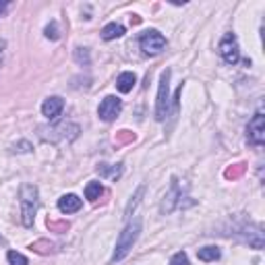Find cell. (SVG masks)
Returning <instances> with one entry per match:
<instances>
[{
    "label": "cell",
    "mask_w": 265,
    "mask_h": 265,
    "mask_svg": "<svg viewBox=\"0 0 265 265\" xmlns=\"http://www.w3.org/2000/svg\"><path fill=\"white\" fill-rule=\"evenodd\" d=\"M135 83H137V77H135V73H129V71L127 73H120L118 79H116V87L123 93H129L135 87Z\"/></svg>",
    "instance_id": "12"
},
{
    "label": "cell",
    "mask_w": 265,
    "mask_h": 265,
    "mask_svg": "<svg viewBox=\"0 0 265 265\" xmlns=\"http://www.w3.org/2000/svg\"><path fill=\"white\" fill-rule=\"evenodd\" d=\"M7 48V42L3 39V37H0V56H3V50Z\"/></svg>",
    "instance_id": "28"
},
{
    "label": "cell",
    "mask_w": 265,
    "mask_h": 265,
    "mask_svg": "<svg viewBox=\"0 0 265 265\" xmlns=\"http://www.w3.org/2000/svg\"><path fill=\"white\" fill-rule=\"evenodd\" d=\"M170 265H189V257L180 251V253H176V255L170 259Z\"/></svg>",
    "instance_id": "25"
},
{
    "label": "cell",
    "mask_w": 265,
    "mask_h": 265,
    "mask_svg": "<svg viewBox=\"0 0 265 265\" xmlns=\"http://www.w3.org/2000/svg\"><path fill=\"white\" fill-rule=\"evenodd\" d=\"M33 147H31V143L29 141H19V143H15L13 147H11V151L13 153H29Z\"/></svg>",
    "instance_id": "24"
},
{
    "label": "cell",
    "mask_w": 265,
    "mask_h": 265,
    "mask_svg": "<svg viewBox=\"0 0 265 265\" xmlns=\"http://www.w3.org/2000/svg\"><path fill=\"white\" fill-rule=\"evenodd\" d=\"M120 35H125V27H123L120 23H108V25L101 29V37H104L106 42L116 39V37H120Z\"/></svg>",
    "instance_id": "13"
},
{
    "label": "cell",
    "mask_w": 265,
    "mask_h": 265,
    "mask_svg": "<svg viewBox=\"0 0 265 265\" xmlns=\"http://www.w3.org/2000/svg\"><path fill=\"white\" fill-rule=\"evenodd\" d=\"M44 33H46V37H48V39H58V37H60V33H58V25H56V21H52V23L44 29Z\"/></svg>",
    "instance_id": "23"
},
{
    "label": "cell",
    "mask_w": 265,
    "mask_h": 265,
    "mask_svg": "<svg viewBox=\"0 0 265 265\" xmlns=\"http://www.w3.org/2000/svg\"><path fill=\"white\" fill-rule=\"evenodd\" d=\"M123 110V101L114 95H108V97H104L101 104H99V108H97V114L104 123H112Z\"/></svg>",
    "instance_id": "7"
},
{
    "label": "cell",
    "mask_w": 265,
    "mask_h": 265,
    "mask_svg": "<svg viewBox=\"0 0 265 265\" xmlns=\"http://www.w3.org/2000/svg\"><path fill=\"white\" fill-rule=\"evenodd\" d=\"M31 251H35V253H39V255H48V253L54 251V242H50V240H37V242L31 244Z\"/></svg>",
    "instance_id": "17"
},
{
    "label": "cell",
    "mask_w": 265,
    "mask_h": 265,
    "mask_svg": "<svg viewBox=\"0 0 265 265\" xmlns=\"http://www.w3.org/2000/svg\"><path fill=\"white\" fill-rule=\"evenodd\" d=\"M143 193H145V187H139V189H137V193H135V197H133V199H131V203L127 205V211H125L127 216H131V211H133V209L139 205V199L143 197Z\"/></svg>",
    "instance_id": "21"
},
{
    "label": "cell",
    "mask_w": 265,
    "mask_h": 265,
    "mask_svg": "<svg viewBox=\"0 0 265 265\" xmlns=\"http://www.w3.org/2000/svg\"><path fill=\"white\" fill-rule=\"evenodd\" d=\"M7 259H9V265H29L27 257L21 255V253H17V251H9Z\"/></svg>",
    "instance_id": "19"
},
{
    "label": "cell",
    "mask_w": 265,
    "mask_h": 265,
    "mask_svg": "<svg viewBox=\"0 0 265 265\" xmlns=\"http://www.w3.org/2000/svg\"><path fill=\"white\" fill-rule=\"evenodd\" d=\"M35 211H37V187L23 185L21 187V220H23L25 228L33 226Z\"/></svg>",
    "instance_id": "2"
},
{
    "label": "cell",
    "mask_w": 265,
    "mask_h": 265,
    "mask_svg": "<svg viewBox=\"0 0 265 265\" xmlns=\"http://www.w3.org/2000/svg\"><path fill=\"white\" fill-rule=\"evenodd\" d=\"M39 133H42V139H46V141H52V143H56V141H73V139H77V135L81 133V129L77 127V125H73V123H60V125H56V127H50V129H39Z\"/></svg>",
    "instance_id": "3"
},
{
    "label": "cell",
    "mask_w": 265,
    "mask_h": 265,
    "mask_svg": "<svg viewBox=\"0 0 265 265\" xmlns=\"http://www.w3.org/2000/svg\"><path fill=\"white\" fill-rule=\"evenodd\" d=\"M7 9H9V3H7V0H0V17L7 13Z\"/></svg>",
    "instance_id": "27"
},
{
    "label": "cell",
    "mask_w": 265,
    "mask_h": 265,
    "mask_svg": "<svg viewBox=\"0 0 265 265\" xmlns=\"http://www.w3.org/2000/svg\"><path fill=\"white\" fill-rule=\"evenodd\" d=\"M81 205H83V201H81L77 195H73V193L63 195V197L58 199V209L63 211V214H75V211L81 209Z\"/></svg>",
    "instance_id": "11"
},
{
    "label": "cell",
    "mask_w": 265,
    "mask_h": 265,
    "mask_svg": "<svg viewBox=\"0 0 265 265\" xmlns=\"http://www.w3.org/2000/svg\"><path fill=\"white\" fill-rule=\"evenodd\" d=\"M75 60L79 63V65H89V52H87V48H77L75 50Z\"/></svg>",
    "instance_id": "22"
},
{
    "label": "cell",
    "mask_w": 265,
    "mask_h": 265,
    "mask_svg": "<svg viewBox=\"0 0 265 265\" xmlns=\"http://www.w3.org/2000/svg\"><path fill=\"white\" fill-rule=\"evenodd\" d=\"M101 195H104V187L99 182H89L85 187V199L87 201H97Z\"/></svg>",
    "instance_id": "16"
},
{
    "label": "cell",
    "mask_w": 265,
    "mask_h": 265,
    "mask_svg": "<svg viewBox=\"0 0 265 265\" xmlns=\"http://www.w3.org/2000/svg\"><path fill=\"white\" fill-rule=\"evenodd\" d=\"M247 135H249V141L253 145H263V141H265V116L261 112H257L253 116V120L249 123Z\"/></svg>",
    "instance_id": "8"
},
{
    "label": "cell",
    "mask_w": 265,
    "mask_h": 265,
    "mask_svg": "<svg viewBox=\"0 0 265 265\" xmlns=\"http://www.w3.org/2000/svg\"><path fill=\"white\" fill-rule=\"evenodd\" d=\"M139 234H141V218H135V220H131V222L125 226V230L120 232V236H118V240H116V249H114V255H112V261H114V263H116V261H123V259L131 253V249H133V244L137 242Z\"/></svg>",
    "instance_id": "1"
},
{
    "label": "cell",
    "mask_w": 265,
    "mask_h": 265,
    "mask_svg": "<svg viewBox=\"0 0 265 265\" xmlns=\"http://www.w3.org/2000/svg\"><path fill=\"white\" fill-rule=\"evenodd\" d=\"M244 170H247V166L244 164H234V166H230L224 174H226V178H232V180H236V178H240L242 174H244Z\"/></svg>",
    "instance_id": "18"
},
{
    "label": "cell",
    "mask_w": 265,
    "mask_h": 265,
    "mask_svg": "<svg viewBox=\"0 0 265 265\" xmlns=\"http://www.w3.org/2000/svg\"><path fill=\"white\" fill-rule=\"evenodd\" d=\"M170 106V69H166L160 77V89H157V101H155V118L164 120L168 116Z\"/></svg>",
    "instance_id": "4"
},
{
    "label": "cell",
    "mask_w": 265,
    "mask_h": 265,
    "mask_svg": "<svg viewBox=\"0 0 265 265\" xmlns=\"http://www.w3.org/2000/svg\"><path fill=\"white\" fill-rule=\"evenodd\" d=\"M114 141H116L118 145L131 143V141H135V133H131V131H118L116 137H114Z\"/></svg>",
    "instance_id": "20"
},
{
    "label": "cell",
    "mask_w": 265,
    "mask_h": 265,
    "mask_svg": "<svg viewBox=\"0 0 265 265\" xmlns=\"http://www.w3.org/2000/svg\"><path fill=\"white\" fill-rule=\"evenodd\" d=\"M97 172H99V176H104V178L116 180V178H120V174H123V164H116V166L99 164V166H97Z\"/></svg>",
    "instance_id": "14"
},
{
    "label": "cell",
    "mask_w": 265,
    "mask_h": 265,
    "mask_svg": "<svg viewBox=\"0 0 265 265\" xmlns=\"http://www.w3.org/2000/svg\"><path fill=\"white\" fill-rule=\"evenodd\" d=\"M63 108H65V99L58 97V95H52V97L44 99V104H42V114H44L48 120H54V118L60 116Z\"/></svg>",
    "instance_id": "9"
},
{
    "label": "cell",
    "mask_w": 265,
    "mask_h": 265,
    "mask_svg": "<svg viewBox=\"0 0 265 265\" xmlns=\"http://www.w3.org/2000/svg\"><path fill=\"white\" fill-rule=\"evenodd\" d=\"M197 257L201 261H218L220 259V249L218 247H203L197 251Z\"/></svg>",
    "instance_id": "15"
},
{
    "label": "cell",
    "mask_w": 265,
    "mask_h": 265,
    "mask_svg": "<svg viewBox=\"0 0 265 265\" xmlns=\"http://www.w3.org/2000/svg\"><path fill=\"white\" fill-rule=\"evenodd\" d=\"M139 46H141V50L145 52V54L155 56V54H160V52L166 48V37H164L160 31L149 29V31H145V33L141 35Z\"/></svg>",
    "instance_id": "5"
},
{
    "label": "cell",
    "mask_w": 265,
    "mask_h": 265,
    "mask_svg": "<svg viewBox=\"0 0 265 265\" xmlns=\"http://www.w3.org/2000/svg\"><path fill=\"white\" fill-rule=\"evenodd\" d=\"M220 56L228 65H236L240 60V50H238V39L234 33H226L220 42Z\"/></svg>",
    "instance_id": "6"
},
{
    "label": "cell",
    "mask_w": 265,
    "mask_h": 265,
    "mask_svg": "<svg viewBox=\"0 0 265 265\" xmlns=\"http://www.w3.org/2000/svg\"><path fill=\"white\" fill-rule=\"evenodd\" d=\"M178 199H182V195H180V187H178V180H176V178H172V187H170V191L166 193V197H164V201H162L160 211H162V214H170V211H174V207H176Z\"/></svg>",
    "instance_id": "10"
},
{
    "label": "cell",
    "mask_w": 265,
    "mask_h": 265,
    "mask_svg": "<svg viewBox=\"0 0 265 265\" xmlns=\"http://www.w3.org/2000/svg\"><path fill=\"white\" fill-rule=\"evenodd\" d=\"M48 228L58 230V232H67L69 230V222H52V220H48Z\"/></svg>",
    "instance_id": "26"
}]
</instances>
